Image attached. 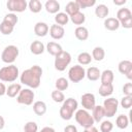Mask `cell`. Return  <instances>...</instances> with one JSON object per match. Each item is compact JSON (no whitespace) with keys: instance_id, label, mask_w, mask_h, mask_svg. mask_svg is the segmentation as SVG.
Returning a JSON list of instances; mask_svg holds the SVG:
<instances>
[{"instance_id":"ab89813d","label":"cell","mask_w":132,"mask_h":132,"mask_svg":"<svg viewBox=\"0 0 132 132\" xmlns=\"http://www.w3.org/2000/svg\"><path fill=\"white\" fill-rule=\"evenodd\" d=\"M113 129V124L110 121H103L100 124V131L101 132H111Z\"/></svg>"},{"instance_id":"b9f144b4","label":"cell","mask_w":132,"mask_h":132,"mask_svg":"<svg viewBox=\"0 0 132 132\" xmlns=\"http://www.w3.org/2000/svg\"><path fill=\"white\" fill-rule=\"evenodd\" d=\"M121 106L125 109H128L132 106V96H124L122 99H121V102H120Z\"/></svg>"},{"instance_id":"7bdbcfd3","label":"cell","mask_w":132,"mask_h":132,"mask_svg":"<svg viewBox=\"0 0 132 132\" xmlns=\"http://www.w3.org/2000/svg\"><path fill=\"white\" fill-rule=\"evenodd\" d=\"M123 93L125 96H132V82H126L123 86Z\"/></svg>"},{"instance_id":"836d02e7","label":"cell","mask_w":132,"mask_h":132,"mask_svg":"<svg viewBox=\"0 0 132 132\" xmlns=\"http://www.w3.org/2000/svg\"><path fill=\"white\" fill-rule=\"evenodd\" d=\"M28 8L33 13H38L42 8V3L39 0H30L28 2Z\"/></svg>"},{"instance_id":"7c38bea8","label":"cell","mask_w":132,"mask_h":132,"mask_svg":"<svg viewBox=\"0 0 132 132\" xmlns=\"http://www.w3.org/2000/svg\"><path fill=\"white\" fill-rule=\"evenodd\" d=\"M119 72L124 74L128 79H132V62L130 60H123L118 65Z\"/></svg>"},{"instance_id":"7a4b0ae2","label":"cell","mask_w":132,"mask_h":132,"mask_svg":"<svg viewBox=\"0 0 132 132\" xmlns=\"http://www.w3.org/2000/svg\"><path fill=\"white\" fill-rule=\"evenodd\" d=\"M77 107H78V103L77 101L74 99V98H67L64 100L62 106L60 107V110H59V114L60 117L65 120V121H69L72 119L73 114H74V111L77 110Z\"/></svg>"},{"instance_id":"f6af8a7d","label":"cell","mask_w":132,"mask_h":132,"mask_svg":"<svg viewBox=\"0 0 132 132\" xmlns=\"http://www.w3.org/2000/svg\"><path fill=\"white\" fill-rule=\"evenodd\" d=\"M64 132H77V128L74 125H67L64 128Z\"/></svg>"},{"instance_id":"4fadbf2b","label":"cell","mask_w":132,"mask_h":132,"mask_svg":"<svg viewBox=\"0 0 132 132\" xmlns=\"http://www.w3.org/2000/svg\"><path fill=\"white\" fill-rule=\"evenodd\" d=\"M50 35L53 39H56V40H59V39H62L65 35V30L62 26H59L57 24H54L50 27Z\"/></svg>"},{"instance_id":"ee69618b","label":"cell","mask_w":132,"mask_h":132,"mask_svg":"<svg viewBox=\"0 0 132 132\" xmlns=\"http://www.w3.org/2000/svg\"><path fill=\"white\" fill-rule=\"evenodd\" d=\"M120 26H122V27H124L126 29L132 28V16L129 18V19H126V20H124L122 22H120Z\"/></svg>"},{"instance_id":"484cf974","label":"cell","mask_w":132,"mask_h":132,"mask_svg":"<svg viewBox=\"0 0 132 132\" xmlns=\"http://www.w3.org/2000/svg\"><path fill=\"white\" fill-rule=\"evenodd\" d=\"M99 95L102 97H109L113 93V85L112 84H107V85H100L99 87Z\"/></svg>"},{"instance_id":"30bf717a","label":"cell","mask_w":132,"mask_h":132,"mask_svg":"<svg viewBox=\"0 0 132 132\" xmlns=\"http://www.w3.org/2000/svg\"><path fill=\"white\" fill-rule=\"evenodd\" d=\"M6 7L12 13L14 12H23L27 9L28 3L26 0H8L6 3Z\"/></svg>"},{"instance_id":"603a6c76","label":"cell","mask_w":132,"mask_h":132,"mask_svg":"<svg viewBox=\"0 0 132 132\" xmlns=\"http://www.w3.org/2000/svg\"><path fill=\"white\" fill-rule=\"evenodd\" d=\"M104 28L108 31H116L120 28V22L116 18H107L104 20Z\"/></svg>"},{"instance_id":"7402d4cb","label":"cell","mask_w":132,"mask_h":132,"mask_svg":"<svg viewBox=\"0 0 132 132\" xmlns=\"http://www.w3.org/2000/svg\"><path fill=\"white\" fill-rule=\"evenodd\" d=\"M44 50H45L44 44L39 40H34L30 44V51L33 55H36V56L41 55L44 52Z\"/></svg>"},{"instance_id":"83f0119b","label":"cell","mask_w":132,"mask_h":132,"mask_svg":"<svg viewBox=\"0 0 132 132\" xmlns=\"http://www.w3.org/2000/svg\"><path fill=\"white\" fill-rule=\"evenodd\" d=\"M91 56H92V59H94L97 62L102 61L105 58V51L101 46H95L93 48V51H92V55Z\"/></svg>"},{"instance_id":"44dd1931","label":"cell","mask_w":132,"mask_h":132,"mask_svg":"<svg viewBox=\"0 0 132 132\" xmlns=\"http://www.w3.org/2000/svg\"><path fill=\"white\" fill-rule=\"evenodd\" d=\"M74 35L79 41H85L89 38V30L84 26H78L74 30Z\"/></svg>"},{"instance_id":"d6986e66","label":"cell","mask_w":132,"mask_h":132,"mask_svg":"<svg viewBox=\"0 0 132 132\" xmlns=\"http://www.w3.org/2000/svg\"><path fill=\"white\" fill-rule=\"evenodd\" d=\"M22 90V86L21 84H16V82H12L10 84L7 88H6V95L10 98H14L19 95V93Z\"/></svg>"},{"instance_id":"681fc988","label":"cell","mask_w":132,"mask_h":132,"mask_svg":"<svg viewBox=\"0 0 132 132\" xmlns=\"http://www.w3.org/2000/svg\"><path fill=\"white\" fill-rule=\"evenodd\" d=\"M82 132H99V130L96 128V127H91V128H87V129H85Z\"/></svg>"},{"instance_id":"9a60e30c","label":"cell","mask_w":132,"mask_h":132,"mask_svg":"<svg viewBox=\"0 0 132 132\" xmlns=\"http://www.w3.org/2000/svg\"><path fill=\"white\" fill-rule=\"evenodd\" d=\"M45 50L47 51V53H48L50 55H52V56H54V57H56L57 55H59V54L63 51L61 44H59L58 42H55V41H50V42H47Z\"/></svg>"},{"instance_id":"d4e9b609","label":"cell","mask_w":132,"mask_h":132,"mask_svg":"<svg viewBox=\"0 0 132 132\" xmlns=\"http://www.w3.org/2000/svg\"><path fill=\"white\" fill-rule=\"evenodd\" d=\"M78 11H80V8H79V6L77 5L76 1H70V2H68V3L66 4V6H65V13H66L68 16H71V15H73L74 13H76V12H78Z\"/></svg>"},{"instance_id":"5bb4252c","label":"cell","mask_w":132,"mask_h":132,"mask_svg":"<svg viewBox=\"0 0 132 132\" xmlns=\"http://www.w3.org/2000/svg\"><path fill=\"white\" fill-rule=\"evenodd\" d=\"M48 31H50V27L44 22H38L34 26V33H35L36 36L44 37V36L47 35Z\"/></svg>"},{"instance_id":"52a82bcc","label":"cell","mask_w":132,"mask_h":132,"mask_svg":"<svg viewBox=\"0 0 132 132\" xmlns=\"http://www.w3.org/2000/svg\"><path fill=\"white\" fill-rule=\"evenodd\" d=\"M86 77V70L84 66L80 65H74L71 66L68 70V78L72 82H79Z\"/></svg>"},{"instance_id":"8992f818","label":"cell","mask_w":132,"mask_h":132,"mask_svg":"<svg viewBox=\"0 0 132 132\" xmlns=\"http://www.w3.org/2000/svg\"><path fill=\"white\" fill-rule=\"evenodd\" d=\"M70 62H71V55H70V53L62 51L59 55H57L55 57L54 65H55L56 70L64 71L66 69V67L70 64Z\"/></svg>"},{"instance_id":"277c9868","label":"cell","mask_w":132,"mask_h":132,"mask_svg":"<svg viewBox=\"0 0 132 132\" xmlns=\"http://www.w3.org/2000/svg\"><path fill=\"white\" fill-rule=\"evenodd\" d=\"M74 119H75L76 123H77L78 125H80V126H81L82 128H85V129L91 128V127H93L94 124H95V122H94V120H93V118H92V114H91L88 110H86V109H84V108L77 109V110L75 111V113H74Z\"/></svg>"},{"instance_id":"74e56055","label":"cell","mask_w":132,"mask_h":132,"mask_svg":"<svg viewBox=\"0 0 132 132\" xmlns=\"http://www.w3.org/2000/svg\"><path fill=\"white\" fill-rule=\"evenodd\" d=\"M13 29H14V27H12L11 25H9V24H7L3 21L0 24V32L3 35H10L13 32Z\"/></svg>"},{"instance_id":"cb8c5ba5","label":"cell","mask_w":132,"mask_h":132,"mask_svg":"<svg viewBox=\"0 0 132 132\" xmlns=\"http://www.w3.org/2000/svg\"><path fill=\"white\" fill-rule=\"evenodd\" d=\"M46 109H47L46 104L43 101L38 100V101H35L33 103V111L37 116H43L46 112Z\"/></svg>"},{"instance_id":"c3c4849f","label":"cell","mask_w":132,"mask_h":132,"mask_svg":"<svg viewBox=\"0 0 132 132\" xmlns=\"http://www.w3.org/2000/svg\"><path fill=\"white\" fill-rule=\"evenodd\" d=\"M126 2H127V0H113V4H116V5H118V6L124 5Z\"/></svg>"},{"instance_id":"f35d334b","label":"cell","mask_w":132,"mask_h":132,"mask_svg":"<svg viewBox=\"0 0 132 132\" xmlns=\"http://www.w3.org/2000/svg\"><path fill=\"white\" fill-rule=\"evenodd\" d=\"M79 8H89L96 4V0H76Z\"/></svg>"},{"instance_id":"4316f807","label":"cell","mask_w":132,"mask_h":132,"mask_svg":"<svg viewBox=\"0 0 132 132\" xmlns=\"http://www.w3.org/2000/svg\"><path fill=\"white\" fill-rule=\"evenodd\" d=\"M109 13V8L105 4H98L95 8V14L99 19H105L107 18Z\"/></svg>"},{"instance_id":"1f68e13d","label":"cell","mask_w":132,"mask_h":132,"mask_svg":"<svg viewBox=\"0 0 132 132\" xmlns=\"http://www.w3.org/2000/svg\"><path fill=\"white\" fill-rule=\"evenodd\" d=\"M55 22H56L57 25L63 27V26H65V25L68 24V22H69V16H68L65 12H58V13H56V15H55Z\"/></svg>"},{"instance_id":"e575fe53","label":"cell","mask_w":132,"mask_h":132,"mask_svg":"<svg viewBox=\"0 0 132 132\" xmlns=\"http://www.w3.org/2000/svg\"><path fill=\"white\" fill-rule=\"evenodd\" d=\"M56 90L58 91H65L68 89L69 87V82H68V79H66L65 77H59L57 80H56Z\"/></svg>"},{"instance_id":"4dcf8cb0","label":"cell","mask_w":132,"mask_h":132,"mask_svg":"<svg viewBox=\"0 0 132 132\" xmlns=\"http://www.w3.org/2000/svg\"><path fill=\"white\" fill-rule=\"evenodd\" d=\"M132 16V12H131V10L129 9V8H126V7H123V8H120L119 10H118V12H117V20L119 21V22H122V21H124V20H126V19H129V18H131Z\"/></svg>"},{"instance_id":"ba28073f","label":"cell","mask_w":132,"mask_h":132,"mask_svg":"<svg viewBox=\"0 0 132 132\" xmlns=\"http://www.w3.org/2000/svg\"><path fill=\"white\" fill-rule=\"evenodd\" d=\"M103 109H104V114L107 118H112L117 111H118V107H119V101L118 99L113 98V97H107V99L104 100L103 102Z\"/></svg>"},{"instance_id":"7dc6e473","label":"cell","mask_w":132,"mask_h":132,"mask_svg":"<svg viewBox=\"0 0 132 132\" xmlns=\"http://www.w3.org/2000/svg\"><path fill=\"white\" fill-rule=\"evenodd\" d=\"M40 132H56V131H55V129H54L53 127L46 126V127H43V128L40 130Z\"/></svg>"},{"instance_id":"8fae6325","label":"cell","mask_w":132,"mask_h":132,"mask_svg":"<svg viewBox=\"0 0 132 132\" xmlns=\"http://www.w3.org/2000/svg\"><path fill=\"white\" fill-rule=\"evenodd\" d=\"M82 108L86 110H92L96 105V98L93 93H85L80 98Z\"/></svg>"},{"instance_id":"bcb514c9","label":"cell","mask_w":132,"mask_h":132,"mask_svg":"<svg viewBox=\"0 0 132 132\" xmlns=\"http://www.w3.org/2000/svg\"><path fill=\"white\" fill-rule=\"evenodd\" d=\"M6 94V87L3 82H0V97Z\"/></svg>"},{"instance_id":"f1b7e54d","label":"cell","mask_w":132,"mask_h":132,"mask_svg":"<svg viewBox=\"0 0 132 132\" xmlns=\"http://www.w3.org/2000/svg\"><path fill=\"white\" fill-rule=\"evenodd\" d=\"M92 60H93L92 59V56L88 52H81L77 56V62H78V65H80V66L89 65L92 62Z\"/></svg>"},{"instance_id":"f907efd6","label":"cell","mask_w":132,"mask_h":132,"mask_svg":"<svg viewBox=\"0 0 132 132\" xmlns=\"http://www.w3.org/2000/svg\"><path fill=\"white\" fill-rule=\"evenodd\" d=\"M4 126H5V120H4V118L2 116H0V130L3 129Z\"/></svg>"},{"instance_id":"60d3db41","label":"cell","mask_w":132,"mask_h":132,"mask_svg":"<svg viewBox=\"0 0 132 132\" xmlns=\"http://www.w3.org/2000/svg\"><path fill=\"white\" fill-rule=\"evenodd\" d=\"M38 131V126L35 122H27L24 126V132H37Z\"/></svg>"},{"instance_id":"3957f363","label":"cell","mask_w":132,"mask_h":132,"mask_svg":"<svg viewBox=\"0 0 132 132\" xmlns=\"http://www.w3.org/2000/svg\"><path fill=\"white\" fill-rule=\"evenodd\" d=\"M19 75V68L13 64L0 68V80L3 82H13L16 80Z\"/></svg>"},{"instance_id":"f546056e","label":"cell","mask_w":132,"mask_h":132,"mask_svg":"<svg viewBox=\"0 0 132 132\" xmlns=\"http://www.w3.org/2000/svg\"><path fill=\"white\" fill-rule=\"evenodd\" d=\"M69 20H70L74 25H77V27H78V26L82 25V24L86 22V15H85V13H82L81 11H78V12L74 13L73 15L69 16Z\"/></svg>"},{"instance_id":"ffe728a7","label":"cell","mask_w":132,"mask_h":132,"mask_svg":"<svg viewBox=\"0 0 132 132\" xmlns=\"http://www.w3.org/2000/svg\"><path fill=\"white\" fill-rule=\"evenodd\" d=\"M105 117L104 109L101 105H95V107L92 109V118L95 123H100L102 119Z\"/></svg>"},{"instance_id":"2e32d148","label":"cell","mask_w":132,"mask_h":132,"mask_svg":"<svg viewBox=\"0 0 132 132\" xmlns=\"http://www.w3.org/2000/svg\"><path fill=\"white\" fill-rule=\"evenodd\" d=\"M100 74H101V72H100L99 68H97V67H95V66H91V67H89V68L86 70V76H87L88 79L91 80V81H96V80H98V79L100 78Z\"/></svg>"},{"instance_id":"e0dca14e","label":"cell","mask_w":132,"mask_h":132,"mask_svg":"<svg viewBox=\"0 0 132 132\" xmlns=\"http://www.w3.org/2000/svg\"><path fill=\"white\" fill-rule=\"evenodd\" d=\"M44 8L48 13L56 14L60 10V3L57 0H47L44 4Z\"/></svg>"},{"instance_id":"8d00e7d4","label":"cell","mask_w":132,"mask_h":132,"mask_svg":"<svg viewBox=\"0 0 132 132\" xmlns=\"http://www.w3.org/2000/svg\"><path fill=\"white\" fill-rule=\"evenodd\" d=\"M51 97H52V99H53L56 103H63L64 100H65V95L63 94V92L58 91V90L53 91L52 94H51Z\"/></svg>"},{"instance_id":"6da1fadb","label":"cell","mask_w":132,"mask_h":132,"mask_svg":"<svg viewBox=\"0 0 132 132\" xmlns=\"http://www.w3.org/2000/svg\"><path fill=\"white\" fill-rule=\"evenodd\" d=\"M41 75H42L41 67L38 65H33L21 73L20 80L23 85L29 87V89H37L40 86Z\"/></svg>"},{"instance_id":"d590c367","label":"cell","mask_w":132,"mask_h":132,"mask_svg":"<svg viewBox=\"0 0 132 132\" xmlns=\"http://www.w3.org/2000/svg\"><path fill=\"white\" fill-rule=\"evenodd\" d=\"M3 22H5V23L11 25L12 27H14V26L18 24V22H19V18H18V15H16L15 13L10 12V13L5 14V16H4V19H3Z\"/></svg>"},{"instance_id":"5b68a950","label":"cell","mask_w":132,"mask_h":132,"mask_svg":"<svg viewBox=\"0 0 132 132\" xmlns=\"http://www.w3.org/2000/svg\"><path fill=\"white\" fill-rule=\"evenodd\" d=\"M19 53H20V51H19L18 46H15L13 44H9V45L5 46L4 50L2 51L1 60H2V62L10 65L16 60V58L19 57Z\"/></svg>"},{"instance_id":"d6a6232c","label":"cell","mask_w":132,"mask_h":132,"mask_svg":"<svg viewBox=\"0 0 132 132\" xmlns=\"http://www.w3.org/2000/svg\"><path fill=\"white\" fill-rule=\"evenodd\" d=\"M116 125L118 128L120 129H126L129 125V119L126 114H120L118 116L117 120H116Z\"/></svg>"},{"instance_id":"ac0fdd59","label":"cell","mask_w":132,"mask_h":132,"mask_svg":"<svg viewBox=\"0 0 132 132\" xmlns=\"http://www.w3.org/2000/svg\"><path fill=\"white\" fill-rule=\"evenodd\" d=\"M113 78H114V74H113V71L110 70V69H105L100 74V80H101L102 85L112 84Z\"/></svg>"},{"instance_id":"9c48e42d","label":"cell","mask_w":132,"mask_h":132,"mask_svg":"<svg viewBox=\"0 0 132 132\" xmlns=\"http://www.w3.org/2000/svg\"><path fill=\"white\" fill-rule=\"evenodd\" d=\"M35 94L32 89H22L19 95L16 96V102L19 104H24V105H31L33 104Z\"/></svg>"}]
</instances>
